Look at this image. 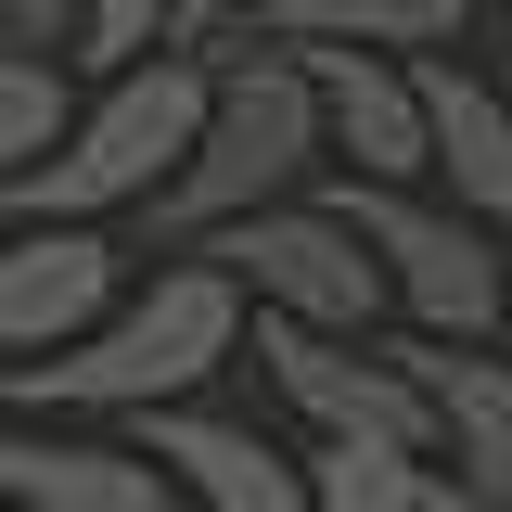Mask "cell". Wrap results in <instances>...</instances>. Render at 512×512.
<instances>
[{"mask_svg": "<svg viewBox=\"0 0 512 512\" xmlns=\"http://www.w3.org/2000/svg\"><path fill=\"white\" fill-rule=\"evenodd\" d=\"M410 372L436 397V461H461V487L512 512V346H436V333H410Z\"/></svg>", "mask_w": 512, "mask_h": 512, "instance_id": "cell-11", "label": "cell"}, {"mask_svg": "<svg viewBox=\"0 0 512 512\" xmlns=\"http://www.w3.org/2000/svg\"><path fill=\"white\" fill-rule=\"evenodd\" d=\"M487 13H500V26H512V0H487Z\"/></svg>", "mask_w": 512, "mask_h": 512, "instance_id": "cell-21", "label": "cell"}, {"mask_svg": "<svg viewBox=\"0 0 512 512\" xmlns=\"http://www.w3.org/2000/svg\"><path fill=\"white\" fill-rule=\"evenodd\" d=\"M192 256H218V269L244 282V308L320 320V333H384V308H397L384 256L359 244V218H346L333 192H282V205H256L231 231H205Z\"/></svg>", "mask_w": 512, "mask_h": 512, "instance_id": "cell-5", "label": "cell"}, {"mask_svg": "<svg viewBox=\"0 0 512 512\" xmlns=\"http://www.w3.org/2000/svg\"><path fill=\"white\" fill-rule=\"evenodd\" d=\"M64 116H77V77H64V52H39V39H0V180H26V167L64 141Z\"/></svg>", "mask_w": 512, "mask_h": 512, "instance_id": "cell-15", "label": "cell"}, {"mask_svg": "<svg viewBox=\"0 0 512 512\" xmlns=\"http://www.w3.org/2000/svg\"><path fill=\"white\" fill-rule=\"evenodd\" d=\"M128 436L192 487V512H320L308 500V461H282L256 423H218V410H192V397L180 410H141Z\"/></svg>", "mask_w": 512, "mask_h": 512, "instance_id": "cell-10", "label": "cell"}, {"mask_svg": "<svg viewBox=\"0 0 512 512\" xmlns=\"http://www.w3.org/2000/svg\"><path fill=\"white\" fill-rule=\"evenodd\" d=\"M333 205H346L359 244L384 256L410 333H436V346H500V320H512V244H487L474 205H448L436 180H333Z\"/></svg>", "mask_w": 512, "mask_h": 512, "instance_id": "cell-4", "label": "cell"}, {"mask_svg": "<svg viewBox=\"0 0 512 512\" xmlns=\"http://www.w3.org/2000/svg\"><path fill=\"white\" fill-rule=\"evenodd\" d=\"M167 26H180V0H77V64H141V52H167Z\"/></svg>", "mask_w": 512, "mask_h": 512, "instance_id": "cell-16", "label": "cell"}, {"mask_svg": "<svg viewBox=\"0 0 512 512\" xmlns=\"http://www.w3.org/2000/svg\"><path fill=\"white\" fill-rule=\"evenodd\" d=\"M256 13H269V0H180V26H167V39H180V52H218L231 26H256Z\"/></svg>", "mask_w": 512, "mask_h": 512, "instance_id": "cell-17", "label": "cell"}, {"mask_svg": "<svg viewBox=\"0 0 512 512\" xmlns=\"http://www.w3.org/2000/svg\"><path fill=\"white\" fill-rule=\"evenodd\" d=\"M333 167V128H320V77L308 52H282V39H256V52H218V90H205V128H192L180 180L154 192L141 218H154V244L180 256L205 231H231L256 205H282V192H308Z\"/></svg>", "mask_w": 512, "mask_h": 512, "instance_id": "cell-2", "label": "cell"}, {"mask_svg": "<svg viewBox=\"0 0 512 512\" xmlns=\"http://www.w3.org/2000/svg\"><path fill=\"white\" fill-rule=\"evenodd\" d=\"M436 512H500V500H474V487H461V474H436Z\"/></svg>", "mask_w": 512, "mask_h": 512, "instance_id": "cell-19", "label": "cell"}, {"mask_svg": "<svg viewBox=\"0 0 512 512\" xmlns=\"http://www.w3.org/2000/svg\"><path fill=\"white\" fill-rule=\"evenodd\" d=\"M13 26H26L39 52H77V0H13Z\"/></svg>", "mask_w": 512, "mask_h": 512, "instance_id": "cell-18", "label": "cell"}, {"mask_svg": "<svg viewBox=\"0 0 512 512\" xmlns=\"http://www.w3.org/2000/svg\"><path fill=\"white\" fill-rule=\"evenodd\" d=\"M0 39H26V26H13V0H0Z\"/></svg>", "mask_w": 512, "mask_h": 512, "instance_id": "cell-20", "label": "cell"}, {"mask_svg": "<svg viewBox=\"0 0 512 512\" xmlns=\"http://www.w3.org/2000/svg\"><path fill=\"white\" fill-rule=\"evenodd\" d=\"M244 333H256L244 282L180 244V269H154L141 295H116L77 346L13 359V410H39V423H141V410L205 397V384L244 359Z\"/></svg>", "mask_w": 512, "mask_h": 512, "instance_id": "cell-1", "label": "cell"}, {"mask_svg": "<svg viewBox=\"0 0 512 512\" xmlns=\"http://www.w3.org/2000/svg\"><path fill=\"white\" fill-rule=\"evenodd\" d=\"M308 500H320V512H436V448L320 436V448H308Z\"/></svg>", "mask_w": 512, "mask_h": 512, "instance_id": "cell-14", "label": "cell"}, {"mask_svg": "<svg viewBox=\"0 0 512 512\" xmlns=\"http://www.w3.org/2000/svg\"><path fill=\"white\" fill-rule=\"evenodd\" d=\"M0 500L13 512H192V487L141 436H64L39 410L0 423Z\"/></svg>", "mask_w": 512, "mask_h": 512, "instance_id": "cell-9", "label": "cell"}, {"mask_svg": "<svg viewBox=\"0 0 512 512\" xmlns=\"http://www.w3.org/2000/svg\"><path fill=\"white\" fill-rule=\"evenodd\" d=\"M256 359L282 384V410L308 436H384V448H436V397L410 372V333H320V320L256 308Z\"/></svg>", "mask_w": 512, "mask_h": 512, "instance_id": "cell-6", "label": "cell"}, {"mask_svg": "<svg viewBox=\"0 0 512 512\" xmlns=\"http://www.w3.org/2000/svg\"><path fill=\"white\" fill-rule=\"evenodd\" d=\"M0 512H13V500H0Z\"/></svg>", "mask_w": 512, "mask_h": 512, "instance_id": "cell-22", "label": "cell"}, {"mask_svg": "<svg viewBox=\"0 0 512 512\" xmlns=\"http://www.w3.org/2000/svg\"><path fill=\"white\" fill-rule=\"evenodd\" d=\"M205 90H218V52H141L116 64L77 116H64V141L26 167V180H0V218H141L154 192L180 180L192 128H205Z\"/></svg>", "mask_w": 512, "mask_h": 512, "instance_id": "cell-3", "label": "cell"}, {"mask_svg": "<svg viewBox=\"0 0 512 512\" xmlns=\"http://www.w3.org/2000/svg\"><path fill=\"white\" fill-rule=\"evenodd\" d=\"M128 295V256L103 218H13L0 231V359H52Z\"/></svg>", "mask_w": 512, "mask_h": 512, "instance_id": "cell-8", "label": "cell"}, {"mask_svg": "<svg viewBox=\"0 0 512 512\" xmlns=\"http://www.w3.org/2000/svg\"><path fill=\"white\" fill-rule=\"evenodd\" d=\"M423 128H436V192L474 218H512V103L474 64L423 52Z\"/></svg>", "mask_w": 512, "mask_h": 512, "instance_id": "cell-12", "label": "cell"}, {"mask_svg": "<svg viewBox=\"0 0 512 512\" xmlns=\"http://www.w3.org/2000/svg\"><path fill=\"white\" fill-rule=\"evenodd\" d=\"M320 77L333 128V180H436V128H423V52H359V39H282Z\"/></svg>", "mask_w": 512, "mask_h": 512, "instance_id": "cell-7", "label": "cell"}, {"mask_svg": "<svg viewBox=\"0 0 512 512\" xmlns=\"http://www.w3.org/2000/svg\"><path fill=\"white\" fill-rule=\"evenodd\" d=\"M474 0H269L256 39H359V52H461Z\"/></svg>", "mask_w": 512, "mask_h": 512, "instance_id": "cell-13", "label": "cell"}]
</instances>
